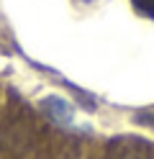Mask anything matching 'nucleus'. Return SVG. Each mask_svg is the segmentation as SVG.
<instances>
[{"mask_svg": "<svg viewBox=\"0 0 154 159\" xmlns=\"http://www.w3.org/2000/svg\"><path fill=\"white\" fill-rule=\"evenodd\" d=\"M108 159H152V146L141 139H118L110 144Z\"/></svg>", "mask_w": 154, "mask_h": 159, "instance_id": "f257e3e1", "label": "nucleus"}, {"mask_svg": "<svg viewBox=\"0 0 154 159\" xmlns=\"http://www.w3.org/2000/svg\"><path fill=\"white\" fill-rule=\"evenodd\" d=\"M46 103H49L51 108H57V111H49V116H51V118H57V121H62V123L72 118V108H69L64 100H59V98H49Z\"/></svg>", "mask_w": 154, "mask_h": 159, "instance_id": "f03ea898", "label": "nucleus"}, {"mask_svg": "<svg viewBox=\"0 0 154 159\" xmlns=\"http://www.w3.org/2000/svg\"><path fill=\"white\" fill-rule=\"evenodd\" d=\"M131 3H133V8H136L141 16L154 18V0H131Z\"/></svg>", "mask_w": 154, "mask_h": 159, "instance_id": "7ed1b4c3", "label": "nucleus"}, {"mask_svg": "<svg viewBox=\"0 0 154 159\" xmlns=\"http://www.w3.org/2000/svg\"><path fill=\"white\" fill-rule=\"evenodd\" d=\"M139 121H141V123H149V126H154V113H141V116H139Z\"/></svg>", "mask_w": 154, "mask_h": 159, "instance_id": "20e7f679", "label": "nucleus"}]
</instances>
